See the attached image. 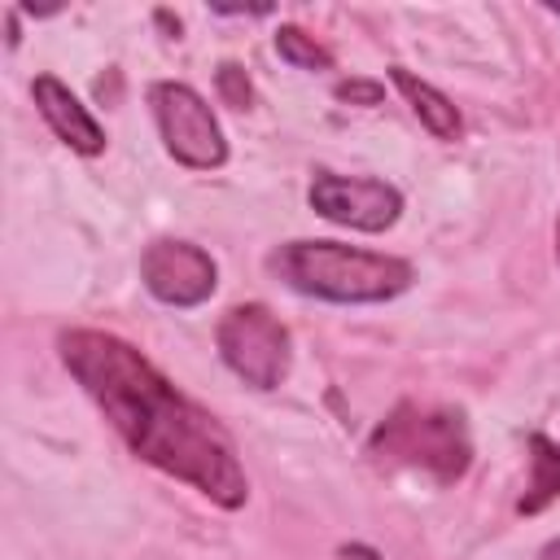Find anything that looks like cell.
I'll return each mask as SVG.
<instances>
[{
	"instance_id": "obj_1",
	"label": "cell",
	"mask_w": 560,
	"mask_h": 560,
	"mask_svg": "<svg viewBox=\"0 0 560 560\" xmlns=\"http://www.w3.org/2000/svg\"><path fill=\"white\" fill-rule=\"evenodd\" d=\"M57 354L136 459L192 486L228 512L249 499V477L228 429L131 341L101 328H66L57 337Z\"/></svg>"
},
{
	"instance_id": "obj_2",
	"label": "cell",
	"mask_w": 560,
	"mask_h": 560,
	"mask_svg": "<svg viewBox=\"0 0 560 560\" xmlns=\"http://www.w3.org/2000/svg\"><path fill=\"white\" fill-rule=\"evenodd\" d=\"M267 267L293 293L337 302V306L389 302V298L407 293L416 280L407 258L341 245V241H284L280 249H271Z\"/></svg>"
},
{
	"instance_id": "obj_3",
	"label": "cell",
	"mask_w": 560,
	"mask_h": 560,
	"mask_svg": "<svg viewBox=\"0 0 560 560\" xmlns=\"http://www.w3.org/2000/svg\"><path fill=\"white\" fill-rule=\"evenodd\" d=\"M368 455L381 468H411L438 486H455L472 464V438L459 407L398 402L368 438Z\"/></svg>"
},
{
	"instance_id": "obj_4",
	"label": "cell",
	"mask_w": 560,
	"mask_h": 560,
	"mask_svg": "<svg viewBox=\"0 0 560 560\" xmlns=\"http://www.w3.org/2000/svg\"><path fill=\"white\" fill-rule=\"evenodd\" d=\"M214 346H219V359L228 363V372L236 381H245L249 389H262V394L280 389L289 376V363H293L289 328L262 302L228 306L214 324Z\"/></svg>"
},
{
	"instance_id": "obj_5",
	"label": "cell",
	"mask_w": 560,
	"mask_h": 560,
	"mask_svg": "<svg viewBox=\"0 0 560 560\" xmlns=\"http://www.w3.org/2000/svg\"><path fill=\"white\" fill-rule=\"evenodd\" d=\"M149 109L158 122V136L166 144V153L188 166V171H214L228 162V140L223 127L214 118V109L206 105V96L188 83L162 79L149 88Z\"/></svg>"
},
{
	"instance_id": "obj_6",
	"label": "cell",
	"mask_w": 560,
	"mask_h": 560,
	"mask_svg": "<svg viewBox=\"0 0 560 560\" xmlns=\"http://www.w3.org/2000/svg\"><path fill=\"white\" fill-rule=\"evenodd\" d=\"M306 201L319 219L354 228V232H385L402 214V192L385 179H372V175L315 171V179L306 188Z\"/></svg>"
},
{
	"instance_id": "obj_7",
	"label": "cell",
	"mask_w": 560,
	"mask_h": 560,
	"mask_svg": "<svg viewBox=\"0 0 560 560\" xmlns=\"http://www.w3.org/2000/svg\"><path fill=\"white\" fill-rule=\"evenodd\" d=\"M140 280H144V289L162 306L188 311V306H201L219 289V267H214V258L201 245L162 236V241L144 245V254H140Z\"/></svg>"
},
{
	"instance_id": "obj_8",
	"label": "cell",
	"mask_w": 560,
	"mask_h": 560,
	"mask_svg": "<svg viewBox=\"0 0 560 560\" xmlns=\"http://www.w3.org/2000/svg\"><path fill=\"white\" fill-rule=\"evenodd\" d=\"M31 96H35L39 118L48 122V131H52L66 149H74V153H83V158H96V153L105 149V127L88 114V105H83L61 79H52V74H35Z\"/></svg>"
},
{
	"instance_id": "obj_9",
	"label": "cell",
	"mask_w": 560,
	"mask_h": 560,
	"mask_svg": "<svg viewBox=\"0 0 560 560\" xmlns=\"http://www.w3.org/2000/svg\"><path fill=\"white\" fill-rule=\"evenodd\" d=\"M389 79L394 88L402 92V101L411 105V114L420 118V127L433 136V140H459L464 122H459V109L446 92H438L433 83H424L420 74H411L407 66H389Z\"/></svg>"
},
{
	"instance_id": "obj_10",
	"label": "cell",
	"mask_w": 560,
	"mask_h": 560,
	"mask_svg": "<svg viewBox=\"0 0 560 560\" xmlns=\"http://www.w3.org/2000/svg\"><path fill=\"white\" fill-rule=\"evenodd\" d=\"M551 499H560V446L542 433H529V486L516 503L521 516L542 512Z\"/></svg>"
},
{
	"instance_id": "obj_11",
	"label": "cell",
	"mask_w": 560,
	"mask_h": 560,
	"mask_svg": "<svg viewBox=\"0 0 560 560\" xmlns=\"http://www.w3.org/2000/svg\"><path fill=\"white\" fill-rule=\"evenodd\" d=\"M276 52H280V61H289L293 70H311V74L332 70V52H328L324 44H315V35H306L302 26H280V31H276Z\"/></svg>"
},
{
	"instance_id": "obj_12",
	"label": "cell",
	"mask_w": 560,
	"mask_h": 560,
	"mask_svg": "<svg viewBox=\"0 0 560 560\" xmlns=\"http://www.w3.org/2000/svg\"><path fill=\"white\" fill-rule=\"evenodd\" d=\"M214 88H219L223 105H232V109H249V105H254V83H249L245 66H236V61H219Z\"/></svg>"
},
{
	"instance_id": "obj_13",
	"label": "cell",
	"mask_w": 560,
	"mask_h": 560,
	"mask_svg": "<svg viewBox=\"0 0 560 560\" xmlns=\"http://www.w3.org/2000/svg\"><path fill=\"white\" fill-rule=\"evenodd\" d=\"M332 96L346 101V105H363V109H372V105L385 101V83H376V79H341V83L332 88Z\"/></svg>"
},
{
	"instance_id": "obj_14",
	"label": "cell",
	"mask_w": 560,
	"mask_h": 560,
	"mask_svg": "<svg viewBox=\"0 0 560 560\" xmlns=\"http://www.w3.org/2000/svg\"><path fill=\"white\" fill-rule=\"evenodd\" d=\"M341 560H385L376 547H368V542H346L341 547Z\"/></svg>"
},
{
	"instance_id": "obj_15",
	"label": "cell",
	"mask_w": 560,
	"mask_h": 560,
	"mask_svg": "<svg viewBox=\"0 0 560 560\" xmlns=\"http://www.w3.org/2000/svg\"><path fill=\"white\" fill-rule=\"evenodd\" d=\"M538 560H560V538H551V542L538 551Z\"/></svg>"
},
{
	"instance_id": "obj_16",
	"label": "cell",
	"mask_w": 560,
	"mask_h": 560,
	"mask_svg": "<svg viewBox=\"0 0 560 560\" xmlns=\"http://www.w3.org/2000/svg\"><path fill=\"white\" fill-rule=\"evenodd\" d=\"M556 262H560V214H556Z\"/></svg>"
},
{
	"instance_id": "obj_17",
	"label": "cell",
	"mask_w": 560,
	"mask_h": 560,
	"mask_svg": "<svg viewBox=\"0 0 560 560\" xmlns=\"http://www.w3.org/2000/svg\"><path fill=\"white\" fill-rule=\"evenodd\" d=\"M551 13H556V18H560V4H556V9H551Z\"/></svg>"
}]
</instances>
